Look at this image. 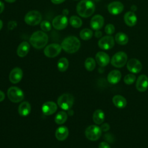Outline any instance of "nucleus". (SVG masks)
<instances>
[{"instance_id":"nucleus-1","label":"nucleus","mask_w":148,"mask_h":148,"mask_svg":"<svg viewBox=\"0 0 148 148\" xmlns=\"http://www.w3.org/2000/svg\"><path fill=\"white\" fill-rule=\"evenodd\" d=\"M95 9V4L91 0H82L76 6L77 14L84 18L91 16L94 13Z\"/></svg>"},{"instance_id":"nucleus-2","label":"nucleus","mask_w":148,"mask_h":148,"mask_svg":"<svg viewBox=\"0 0 148 148\" xmlns=\"http://www.w3.org/2000/svg\"><path fill=\"white\" fill-rule=\"evenodd\" d=\"M49 38L47 35L42 31L34 32L29 38L31 45L36 49L43 48L47 43Z\"/></svg>"},{"instance_id":"nucleus-3","label":"nucleus","mask_w":148,"mask_h":148,"mask_svg":"<svg viewBox=\"0 0 148 148\" xmlns=\"http://www.w3.org/2000/svg\"><path fill=\"white\" fill-rule=\"evenodd\" d=\"M62 49L66 53H74L76 52L80 47L79 39L75 36H69L65 38L61 43Z\"/></svg>"},{"instance_id":"nucleus-4","label":"nucleus","mask_w":148,"mask_h":148,"mask_svg":"<svg viewBox=\"0 0 148 148\" xmlns=\"http://www.w3.org/2000/svg\"><path fill=\"white\" fill-rule=\"evenodd\" d=\"M74 102L73 97L69 94H64L59 97L57 100L58 105L63 110L70 109Z\"/></svg>"},{"instance_id":"nucleus-5","label":"nucleus","mask_w":148,"mask_h":148,"mask_svg":"<svg viewBox=\"0 0 148 148\" xmlns=\"http://www.w3.org/2000/svg\"><path fill=\"white\" fill-rule=\"evenodd\" d=\"M42 15L37 10H31L28 12L24 17L25 23L29 25H36L39 24L42 20Z\"/></svg>"},{"instance_id":"nucleus-6","label":"nucleus","mask_w":148,"mask_h":148,"mask_svg":"<svg viewBox=\"0 0 148 148\" xmlns=\"http://www.w3.org/2000/svg\"><path fill=\"white\" fill-rule=\"evenodd\" d=\"M7 94L10 101L14 103L21 101L24 98L23 91L18 87L14 86L11 87L8 89Z\"/></svg>"},{"instance_id":"nucleus-7","label":"nucleus","mask_w":148,"mask_h":148,"mask_svg":"<svg viewBox=\"0 0 148 148\" xmlns=\"http://www.w3.org/2000/svg\"><path fill=\"white\" fill-rule=\"evenodd\" d=\"M102 130L101 128L95 125L88 126L85 130V135L86 138L92 141L98 140L101 136Z\"/></svg>"},{"instance_id":"nucleus-8","label":"nucleus","mask_w":148,"mask_h":148,"mask_svg":"<svg viewBox=\"0 0 148 148\" xmlns=\"http://www.w3.org/2000/svg\"><path fill=\"white\" fill-rule=\"evenodd\" d=\"M127 61V55L123 51H119L115 53L111 59V64L116 68L124 66Z\"/></svg>"},{"instance_id":"nucleus-9","label":"nucleus","mask_w":148,"mask_h":148,"mask_svg":"<svg viewBox=\"0 0 148 148\" xmlns=\"http://www.w3.org/2000/svg\"><path fill=\"white\" fill-rule=\"evenodd\" d=\"M61 46L59 44L51 43L46 46L44 49V54L47 57L53 58L61 53Z\"/></svg>"},{"instance_id":"nucleus-10","label":"nucleus","mask_w":148,"mask_h":148,"mask_svg":"<svg viewBox=\"0 0 148 148\" xmlns=\"http://www.w3.org/2000/svg\"><path fill=\"white\" fill-rule=\"evenodd\" d=\"M68 23V20L66 16L58 15L53 18L52 21V26L57 30H62L65 29Z\"/></svg>"},{"instance_id":"nucleus-11","label":"nucleus","mask_w":148,"mask_h":148,"mask_svg":"<svg viewBox=\"0 0 148 148\" xmlns=\"http://www.w3.org/2000/svg\"><path fill=\"white\" fill-rule=\"evenodd\" d=\"M99 48L102 50H107L111 49L114 45V39L112 36L108 35L101 38L98 42Z\"/></svg>"},{"instance_id":"nucleus-12","label":"nucleus","mask_w":148,"mask_h":148,"mask_svg":"<svg viewBox=\"0 0 148 148\" xmlns=\"http://www.w3.org/2000/svg\"><path fill=\"white\" fill-rule=\"evenodd\" d=\"M128 70L132 73H138L142 69L141 62L136 58H131L127 63Z\"/></svg>"},{"instance_id":"nucleus-13","label":"nucleus","mask_w":148,"mask_h":148,"mask_svg":"<svg viewBox=\"0 0 148 148\" xmlns=\"http://www.w3.org/2000/svg\"><path fill=\"white\" fill-rule=\"evenodd\" d=\"M108 10L110 14L117 15L123 11L124 5L119 1H114L108 5Z\"/></svg>"},{"instance_id":"nucleus-14","label":"nucleus","mask_w":148,"mask_h":148,"mask_svg":"<svg viewBox=\"0 0 148 148\" xmlns=\"http://www.w3.org/2000/svg\"><path fill=\"white\" fill-rule=\"evenodd\" d=\"M136 88L140 92H144L148 88V77L146 75H140L136 82Z\"/></svg>"},{"instance_id":"nucleus-15","label":"nucleus","mask_w":148,"mask_h":148,"mask_svg":"<svg viewBox=\"0 0 148 148\" xmlns=\"http://www.w3.org/2000/svg\"><path fill=\"white\" fill-rule=\"evenodd\" d=\"M104 24V18L100 14L94 16L90 21V26L94 30H99Z\"/></svg>"},{"instance_id":"nucleus-16","label":"nucleus","mask_w":148,"mask_h":148,"mask_svg":"<svg viewBox=\"0 0 148 148\" xmlns=\"http://www.w3.org/2000/svg\"><path fill=\"white\" fill-rule=\"evenodd\" d=\"M57 109V105L52 101H48L44 103L42 107V110L45 115L49 116L54 113Z\"/></svg>"},{"instance_id":"nucleus-17","label":"nucleus","mask_w":148,"mask_h":148,"mask_svg":"<svg viewBox=\"0 0 148 148\" xmlns=\"http://www.w3.org/2000/svg\"><path fill=\"white\" fill-rule=\"evenodd\" d=\"M95 60L100 66L103 67L110 62V57L107 53L103 51H99L95 55Z\"/></svg>"},{"instance_id":"nucleus-18","label":"nucleus","mask_w":148,"mask_h":148,"mask_svg":"<svg viewBox=\"0 0 148 148\" xmlns=\"http://www.w3.org/2000/svg\"><path fill=\"white\" fill-rule=\"evenodd\" d=\"M23 71L21 68L16 67L13 68L9 74V80L11 83L16 84L21 81L23 77Z\"/></svg>"},{"instance_id":"nucleus-19","label":"nucleus","mask_w":148,"mask_h":148,"mask_svg":"<svg viewBox=\"0 0 148 148\" xmlns=\"http://www.w3.org/2000/svg\"><path fill=\"white\" fill-rule=\"evenodd\" d=\"M124 21L128 26L133 27L137 22V17L134 12L129 11L124 15Z\"/></svg>"},{"instance_id":"nucleus-20","label":"nucleus","mask_w":148,"mask_h":148,"mask_svg":"<svg viewBox=\"0 0 148 148\" xmlns=\"http://www.w3.org/2000/svg\"><path fill=\"white\" fill-rule=\"evenodd\" d=\"M121 78V73L118 70H113L108 75V81L112 84L118 83Z\"/></svg>"},{"instance_id":"nucleus-21","label":"nucleus","mask_w":148,"mask_h":148,"mask_svg":"<svg viewBox=\"0 0 148 148\" xmlns=\"http://www.w3.org/2000/svg\"><path fill=\"white\" fill-rule=\"evenodd\" d=\"M30 49V45L27 42H22L18 46L17 54L20 57H24L28 53Z\"/></svg>"},{"instance_id":"nucleus-22","label":"nucleus","mask_w":148,"mask_h":148,"mask_svg":"<svg viewBox=\"0 0 148 148\" xmlns=\"http://www.w3.org/2000/svg\"><path fill=\"white\" fill-rule=\"evenodd\" d=\"M68 134L69 131L67 127L65 126H60L56 130L55 135L58 140L62 141L67 138Z\"/></svg>"},{"instance_id":"nucleus-23","label":"nucleus","mask_w":148,"mask_h":148,"mask_svg":"<svg viewBox=\"0 0 148 148\" xmlns=\"http://www.w3.org/2000/svg\"><path fill=\"white\" fill-rule=\"evenodd\" d=\"M114 105L119 109H123L127 105L126 99L120 95H116L113 97L112 99Z\"/></svg>"},{"instance_id":"nucleus-24","label":"nucleus","mask_w":148,"mask_h":148,"mask_svg":"<svg viewBox=\"0 0 148 148\" xmlns=\"http://www.w3.org/2000/svg\"><path fill=\"white\" fill-rule=\"evenodd\" d=\"M18 112L20 115L22 116H27L31 112V105L28 102H22L18 106Z\"/></svg>"},{"instance_id":"nucleus-25","label":"nucleus","mask_w":148,"mask_h":148,"mask_svg":"<svg viewBox=\"0 0 148 148\" xmlns=\"http://www.w3.org/2000/svg\"><path fill=\"white\" fill-rule=\"evenodd\" d=\"M105 113L101 109H97L93 113L92 119L96 124H101L105 120Z\"/></svg>"},{"instance_id":"nucleus-26","label":"nucleus","mask_w":148,"mask_h":148,"mask_svg":"<svg viewBox=\"0 0 148 148\" xmlns=\"http://www.w3.org/2000/svg\"><path fill=\"white\" fill-rule=\"evenodd\" d=\"M128 36L122 32H117L114 36L115 41L117 43L120 45H126L128 42Z\"/></svg>"},{"instance_id":"nucleus-27","label":"nucleus","mask_w":148,"mask_h":148,"mask_svg":"<svg viewBox=\"0 0 148 148\" xmlns=\"http://www.w3.org/2000/svg\"><path fill=\"white\" fill-rule=\"evenodd\" d=\"M68 60L65 58H61L57 62V68L60 72H65L68 68Z\"/></svg>"},{"instance_id":"nucleus-28","label":"nucleus","mask_w":148,"mask_h":148,"mask_svg":"<svg viewBox=\"0 0 148 148\" xmlns=\"http://www.w3.org/2000/svg\"><path fill=\"white\" fill-rule=\"evenodd\" d=\"M93 35L92 31L89 28L83 29L79 34L80 38L84 40H87L90 39Z\"/></svg>"},{"instance_id":"nucleus-29","label":"nucleus","mask_w":148,"mask_h":148,"mask_svg":"<svg viewBox=\"0 0 148 148\" xmlns=\"http://www.w3.org/2000/svg\"><path fill=\"white\" fill-rule=\"evenodd\" d=\"M67 120V114L63 111L59 112L55 116V122L57 124H62Z\"/></svg>"},{"instance_id":"nucleus-30","label":"nucleus","mask_w":148,"mask_h":148,"mask_svg":"<svg viewBox=\"0 0 148 148\" xmlns=\"http://www.w3.org/2000/svg\"><path fill=\"white\" fill-rule=\"evenodd\" d=\"M69 23L73 28H78L82 25V20L78 16H72L69 18Z\"/></svg>"},{"instance_id":"nucleus-31","label":"nucleus","mask_w":148,"mask_h":148,"mask_svg":"<svg viewBox=\"0 0 148 148\" xmlns=\"http://www.w3.org/2000/svg\"><path fill=\"white\" fill-rule=\"evenodd\" d=\"M96 66L95 60L92 57L87 58L84 62V66L88 71H93Z\"/></svg>"},{"instance_id":"nucleus-32","label":"nucleus","mask_w":148,"mask_h":148,"mask_svg":"<svg viewBox=\"0 0 148 148\" xmlns=\"http://www.w3.org/2000/svg\"><path fill=\"white\" fill-rule=\"evenodd\" d=\"M135 80H136V77L132 73L127 74V75L125 76V77L124 78V83L128 85L133 84L135 82Z\"/></svg>"},{"instance_id":"nucleus-33","label":"nucleus","mask_w":148,"mask_h":148,"mask_svg":"<svg viewBox=\"0 0 148 148\" xmlns=\"http://www.w3.org/2000/svg\"><path fill=\"white\" fill-rule=\"evenodd\" d=\"M40 27L41 29L44 32H48V31H50L51 29V24L47 20L42 21L40 23Z\"/></svg>"},{"instance_id":"nucleus-34","label":"nucleus","mask_w":148,"mask_h":148,"mask_svg":"<svg viewBox=\"0 0 148 148\" xmlns=\"http://www.w3.org/2000/svg\"><path fill=\"white\" fill-rule=\"evenodd\" d=\"M115 31V27L112 24H108L105 28V32L108 35H112Z\"/></svg>"},{"instance_id":"nucleus-35","label":"nucleus","mask_w":148,"mask_h":148,"mask_svg":"<svg viewBox=\"0 0 148 148\" xmlns=\"http://www.w3.org/2000/svg\"><path fill=\"white\" fill-rule=\"evenodd\" d=\"M17 25V23L16 21H10L8 23V28L9 30H12L14 29L15 28H16Z\"/></svg>"},{"instance_id":"nucleus-36","label":"nucleus","mask_w":148,"mask_h":148,"mask_svg":"<svg viewBox=\"0 0 148 148\" xmlns=\"http://www.w3.org/2000/svg\"><path fill=\"white\" fill-rule=\"evenodd\" d=\"M102 131H103V132H106L108 131L110 129V125L108 123H103L102 124L101 127H100Z\"/></svg>"},{"instance_id":"nucleus-37","label":"nucleus","mask_w":148,"mask_h":148,"mask_svg":"<svg viewBox=\"0 0 148 148\" xmlns=\"http://www.w3.org/2000/svg\"><path fill=\"white\" fill-rule=\"evenodd\" d=\"M98 148H111V147L107 142H102L99 143Z\"/></svg>"},{"instance_id":"nucleus-38","label":"nucleus","mask_w":148,"mask_h":148,"mask_svg":"<svg viewBox=\"0 0 148 148\" xmlns=\"http://www.w3.org/2000/svg\"><path fill=\"white\" fill-rule=\"evenodd\" d=\"M94 35L97 38H100L102 37V33L101 31H99V30H97L95 31V34H94Z\"/></svg>"},{"instance_id":"nucleus-39","label":"nucleus","mask_w":148,"mask_h":148,"mask_svg":"<svg viewBox=\"0 0 148 148\" xmlns=\"http://www.w3.org/2000/svg\"><path fill=\"white\" fill-rule=\"evenodd\" d=\"M51 1L54 4H60L65 1V0H51Z\"/></svg>"},{"instance_id":"nucleus-40","label":"nucleus","mask_w":148,"mask_h":148,"mask_svg":"<svg viewBox=\"0 0 148 148\" xmlns=\"http://www.w3.org/2000/svg\"><path fill=\"white\" fill-rule=\"evenodd\" d=\"M4 8H5L4 3H3L2 2L0 1V14L3 11Z\"/></svg>"},{"instance_id":"nucleus-41","label":"nucleus","mask_w":148,"mask_h":148,"mask_svg":"<svg viewBox=\"0 0 148 148\" xmlns=\"http://www.w3.org/2000/svg\"><path fill=\"white\" fill-rule=\"evenodd\" d=\"M5 94L0 90V102L3 101V99H5Z\"/></svg>"},{"instance_id":"nucleus-42","label":"nucleus","mask_w":148,"mask_h":148,"mask_svg":"<svg viewBox=\"0 0 148 148\" xmlns=\"http://www.w3.org/2000/svg\"><path fill=\"white\" fill-rule=\"evenodd\" d=\"M69 13V10L68 9H65L62 10V14L63 15H65V16H66L68 15Z\"/></svg>"},{"instance_id":"nucleus-43","label":"nucleus","mask_w":148,"mask_h":148,"mask_svg":"<svg viewBox=\"0 0 148 148\" xmlns=\"http://www.w3.org/2000/svg\"><path fill=\"white\" fill-rule=\"evenodd\" d=\"M131 10H132V11H135V10H136V7L135 5H132V6H131Z\"/></svg>"},{"instance_id":"nucleus-44","label":"nucleus","mask_w":148,"mask_h":148,"mask_svg":"<svg viewBox=\"0 0 148 148\" xmlns=\"http://www.w3.org/2000/svg\"><path fill=\"white\" fill-rule=\"evenodd\" d=\"M16 1V0H5V1L8 3H13V2H14Z\"/></svg>"},{"instance_id":"nucleus-45","label":"nucleus","mask_w":148,"mask_h":148,"mask_svg":"<svg viewBox=\"0 0 148 148\" xmlns=\"http://www.w3.org/2000/svg\"><path fill=\"white\" fill-rule=\"evenodd\" d=\"M2 27H3V22L1 20H0V30L2 29Z\"/></svg>"},{"instance_id":"nucleus-46","label":"nucleus","mask_w":148,"mask_h":148,"mask_svg":"<svg viewBox=\"0 0 148 148\" xmlns=\"http://www.w3.org/2000/svg\"><path fill=\"white\" fill-rule=\"evenodd\" d=\"M73 1H78V0H73Z\"/></svg>"}]
</instances>
